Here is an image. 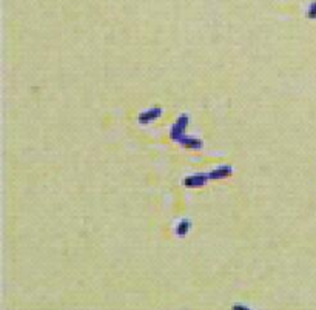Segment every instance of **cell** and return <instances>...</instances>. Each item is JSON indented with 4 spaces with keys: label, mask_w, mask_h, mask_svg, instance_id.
<instances>
[{
    "label": "cell",
    "mask_w": 316,
    "mask_h": 310,
    "mask_svg": "<svg viewBox=\"0 0 316 310\" xmlns=\"http://www.w3.org/2000/svg\"><path fill=\"white\" fill-rule=\"evenodd\" d=\"M210 181L208 178V173H199V174H193V176H190L187 179H184V185H187V187H202V185H205L207 182Z\"/></svg>",
    "instance_id": "7a4b0ae2"
},
{
    "label": "cell",
    "mask_w": 316,
    "mask_h": 310,
    "mask_svg": "<svg viewBox=\"0 0 316 310\" xmlns=\"http://www.w3.org/2000/svg\"><path fill=\"white\" fill-rule=\"evenodd\" d=\"M188 120H190L188 116H187V114H182V116L177 117V120L171 125L170 138H171L174 142H177V141L184 136V131H185V128L188 127Z\"/></svg>",
    "instance_id": "6da1fadb"
},
{
    "label": "cell",
    "mask_w": 316,
    "mask_h": 310,
    "mask_svg": "<svg viewBox=\"0 0 316 310\" xmlns=\"http://www.w3.org/2000/svg\"><path fill=\"white\" fill-rule=\"evenodd\" d=\"M190 221L188 219H185V221H180V224H179V227L176 229V233L179 235V236H184V235H187L188 233V230H190Z\"/></svg>",
    "instance_id": "5b68a950"
},
{
    "label": "cell",
    "mask_w": 316,
    "mask_h": 310,
    "mask_svg": "<svg viewBox=\"0 0 316 310\" xmlns=\"http://www.w3.org/2000/svg\"><path fill=\"white\" fill-rule=\"evenodd\" d=\"M182 147L190 148V150H201L202 148V141L195 138V136H187L184 135L179 141H177Z\"/></svg>",
    "instance_id": "277c9868"
},
{
    "label": "cell",
    "mask_w": 316,
    "mask_h": 310,
    "mask_svg": "<svg viewBox=\"0 0 316 310\" xmlns=\"http://www.w3.org/2000/svg\"><path fill=\"white\" fill-rule=\"evenodd\" d=\"M307 17H308V19H316V0H313V2L308 5Z\"/></svg>",
    "instance_id": "8992f818"
},
{
    "label": "cell",
    "mask_w": 316,
    "mask_h": 310,
    "mask_svg": "<svg viewBox=\"0 0 316 310\" xmlns=\"http://www.w3.org/2000/svg\"><path fill=\"white\" fill-rule=\"evenodd\" d=\"M162 116V108H150V110H145L139 114V123H142V125H147V123L156 120L157 117H161Z\"/></svg>",
    "instance_id": "3957f363"
}]
</instances>
